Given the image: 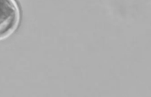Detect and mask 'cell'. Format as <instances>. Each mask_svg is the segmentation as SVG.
I'll use <instances>...</instances> for the list:
<instances>
[{
	"mask_svg": "<svg viewBox=\"0 0 151 97\" xmlns=\"http://www.w3.org/2000/svg\"><path fill=\"white\" fill-rule=\"evenodd\" d=\"M21 9L17 0H0V40L8 38L18 28Z\"/></svg>",
	"mask_w": 151,
	"mask_h": 97,
	"instance_id": "obj_1",
	"label": "cell"
}]
</instances>
